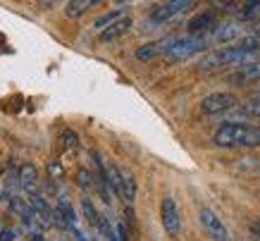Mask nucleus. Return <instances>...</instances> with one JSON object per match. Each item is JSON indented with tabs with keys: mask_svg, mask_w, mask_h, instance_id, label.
Segmentation results:
<instances>
[{
	"mask_svg": "<svg viewBox=\"0 0 260 241\" xmlns=\"http://www.w3.org/2000/svg\"><path fill=\"white\" fill-rule=\"evenodd\" d=\"M15 229H3L0 232V241H15Z\"/></svg>",
	"mask_w": 260,
	"mask_h": 241,
	"instance_id": "nucleus-21",
	"label": "nucleus"
},
{
	"mask_svg": "<svg viewBox=\"0 0 260 241\" xmlns=\"http://www.w3.org/2000/svg\"><path fill=\"white\" fill-rule=\"evenodd\" d=\"M88 8H93V0H70L67 8H64V15L70 17V19H77V17H81Z\"/></svg>",
	"mask_w": 260,
	"mask_h": 241,
	"instance_id": "nucleus-18",
	"label": "nucleus"
},
{
	"mask_svg": "<svg viewBox=\"0 0 260 241\" xmlns=\"http://www.w3.org/2000/svg\"><path fill=\"white\" fill-rule=\"evenodd\" d=\"M198 222H201L203 232L213 241H232V234H229L227 225L222 222V218L213 208H205L203 205V208L198 210Z\"/></svg>",
	"mask_w": 260,
	"mask_h": 241,
	"instance_id": "nucleus-6",
	"label": "nucleus"
},
{
	"mask_svg": "<svg viewBox=\"0 0 260 241\" xmlns=\"http://www.w3.org/2000/svg\"><path fill=\"white\" fill-rule=\"evenodd\" d=\"M129 15V10L126 8H115V10H110V12H105V15H101L98 19L93 22V29L95 32H103V29H108L110 24H115V22H119L122 17H126Z\"/></svg>",
	"mask_w": 260,
	"mask_h": 241,
	"instance_id": "nucleus-15",
	"label": "nucleus"
},
{
	"mask_svg": "<svg viewBox=\"0 0 260 241\" xmlns=\"http://www.w3.org/2000/svg\"><path fill=\"white\" fill-rule=\"evenodd\" d=\"M237 112H241V115H246V117H253V119H260V96L251 94L244 103H239Z\"/></svg>",
	"mask_w": 260,
	"mask_h": 241,
	"instance_id": "nucleus-17",
	"label": "nucleus"
},
{
	"mask_svg": "<svg viewBox=\"0 0 260 241\" xmlns=\"http://www.w3.org/2000/svg\"><path fill=\"white\" fill-rule=\"evenodd\" d=\"M98 3H101V0H93V5H98Z\"/></svg>",
	"mask_w": 260,
	"mask_h": 241,
	"instance_id": "nucleus-24",
	"label": "nucleus"
},
{
	"mask_svg": "<svg viewBox=\"0 0 260 241\" xmlns=\"http://www.w3.org/2000/svg\"><path fill=\"white\" fill-rule=\"evenodd\" d=\"M132 17L126 15V17H122V19H119V22H115V24H110V26H108V29H103L101 32V41L103 43H110V41H117L119 36H124L126 32H129V29H132Z\"/></svg>",
	"mask_w": 260,
	"mask_h": 241,
	"instance_id": "nucleus-13",
	"label": "nucleus"
},
{
	"mask_svg": "<svg viewBox=\"0 0 260 241\" xmlns=\"http://www.w3.org/2000/svg\"><path fill=\"white\" fill-rule=\"evenodd\" d=\"M227 81L234 86H246V84H253V81H260V60H253L248 65L237 67L232 74H227Z\"/></svg>",
	"mask_w": 260,
	"mask_h": 241,
	"instance_id": "nucleus-9",
	"label": "nucleus"
},
{
	"mask_svg": "<svg viewBox=\"0 0 260 241\" xmlns=\"http://www.w3.org/2000/svg\"><path fill=\"white\" fill-rule=\"evenodd\" d=\"M217 26V12L215 10H205V12H198L196 17L189 19V34L198 36V34H210Z\"/></svg>",
	"mask_w": 260,
	"mask_h": 241,
	"instance_id": "nucleus-11",
	"label": "nucleus"
},
{
	"mask_svg": "<svg viewBox=\"0 0 260 241\" xmlns=\"http://www.w3.org/2000/svg\"><path fill=\"white\" fill-rule=\"evenodd\" d=\"M260 17V0H241V5L237 10L239 22H253Z\"/></svg>",
	"mask_w": 260,
	"mask_h": 241,
	"instance_id": "nucleus-14",
	"label": "nucleus"
},
{
	"mask_svg": "<svg viewBox=\"0 0 260 241\" xmlns=\"http://www.w3.org/2000/svg\"><path fill=\"white\" fill-rule=\"evenodd\" d=\"M210 43H213V36H210V34H198V36H193V34H189V36H177L174 46L167 50L165 57L167 60H172V63H181V60H189V57H193V55L208 50Z\"/></svg>",
	"mask_w": 260,
	"mask_h": 241,
	"instance_id": "nucleus-3",
	"label": "nucleus"
},
{
	"mask_svg": "<svg viewBox=\"0 0 260 241\" xmlns=\"http://www.w3.org/2000/svg\"><path fill=\"white\" fill-rule=\"evenodd\" d=\"M260 53L258 50H251V48H244L239 43H232V46H224L220 50H213L208 53L198 63V67L203 72H213V70H222V67H241V65H248L253 60H258Z\"/></svg>",
	"mask_w": 260,
	"mask_h": 241,
	"instance_id": "nucleus-2",
	"label": "nucleus"
},
{
	"mask_svg": "<svg viewBox=\"0 0 260 241\" xmlns=\"http://www.w3.org/2000/svg\"><path fill=\"white\" fill-rule=\"evenodd\" d=\"M177 36H162L158 41H150V43H143L139 50H136V57L139 60H153V57H160V55H167V50L174 46Z\"/></svg>",
	"mask_w": 260,
	"mask_h": 241,
	"instance_id": "nucleus-8",
	"label": "nucleus"
},
{
	"mask_svg": "<svg viewBox=\"0 0 260 241\" xmlns=\"http://www.w3.org/2000/svg\"><path fill=\"white\" fill-rule=\"evenodd\" d=\"M217 148H260V127L246 122H222L213 134Z\"/></svg>",
	"mask_w": 260,
	"mask_h": 241,
	"instance_id": "nucleus-1",
	"label": "nucleus"
},
{
	"mask_svg": "<svg viewBox=\"0 0 260 241\" xmlns=\"http://www.w3.org/2000/svg\"><path fill=\"white\" fill-rule=\"evenodd\" d=\"M213 43H237L241 36H246V29L241 26V22H229V24H217L213 32Z\"/></svg>",
	"mask_w": 260,
	"mask_h": 241,
	"instance_id": "nucleus-10",
	"label": "nucleus"
},
{
	"mask_svg": "<svg viewBox=\"0 0 260 241\" xmlns=\"http://www.w3.org/2000/svg\"><path fill=\"white\" fill-rule=\"evenodd\" d=\"M253 94H258V96H260V91H253Z\"/></svg>",
	"mask_w": 260,
	"mask_h": 241,
	"instance_id": "nucleus-25",
	"label": "nucleus"
},
{
	"mask_svg": "<svg viewBox=\"0 0 260 241\" xmlns=\"http://www.w3.org/2000/svg\"><path fill=\"white\" fill-rule=\"evenodd\" d=\"M77 143H79V136L74 132H64L62 134V146L70 150V148H77Z\"/></svg>",
	"mask_w": 260,
	"mask_h": 241,
	"instance_id": "nucleus-20",
	"label": "nucleus"
},
{
	"mask_svg": "<svg viewBox=\"0 0 260 241\" xmlns=\"http://www.w3.org/2000/svg\"><path fill=\"white\" fill-rule=\"evenodd\" d=\"M237 108H239V98L234 94H227V91L208 94L203 101H201V112L208 117L227 115V112H234Z\"/></svg>",
	"mask_w": 260,
	"mask_h": 241,
	"instance_id": "nucleus-5",
	"label": "nucleus"
},
{
	"mask_svg": "<svg viewBox=\"0 0 260 241\" xmlns=\"http://www.w3.org/2000/svg\"><path fill=\"white\" fill-rule=\"evenodd\" d=\"M115 3H119V5H122V3H132V0H115Z\"/></svg>",
	"mask_w": 260,
	"mask_h": 241,
	"instance_id": "nucleus-23",
	"label": "nucleus"
},
{
	"mask_svg": "<svg viewBox=\"0 0 260 241\" xmlns=\"http://www.w3.org/2000/svg\"><path fill=\"white\" fill-rule=\"evenodd\" d=\"M77 184H79L84 191H88V189L93 187V174H91L88 170H84V167H81V170H77Z\"/></svg>",
	"mask_w": 260,
	"mask_h": 241,
	"instance_id": "nucleus-19",
	"label": "nucleus"
},
{
	"mask_svg": "<svg viewBox=\"0 0 260 241\" xmlns=\"http://www.w3.org/2000/svg\"><path fill=\"white\" fill-rule=\"evenodd\" d=\"M160 220H162V227H165L167 234L177 236L181 229V220H179V208H177V201L172 196H165L162 203H160Z\"/></svg>",
	"mask_w": 260,
	"mask_h": 241,
	"instance_id": "nucleus-7",
	"label": "nucleus"
},
{
	"mask_svg": "<svg viewBox=\"0 0 260 241\" xmlns=\"http://www.w3.org/2000/svg\"><path fill=\"white\" fill-rule=\"evenodd\" d=\"M193 3H196V0H165L162 5H158V8L148 15L143 29H155V26H162V24L172 22L174 17L184 15L189 8H193Z\"/></svg>",
	"mask_w": 260,
	"mask_h": 241,
	"instance_id": "nucleus-4",
	"label": "nucleus"
},
{
	"mask_svg": "<svg viewBox=\"0 0 260 241\" xmlns=\"http://www.w3.org/2000/svg\"><path fill=\"white\" fill-rule=\"evenodd\" d=\"M39 3L43 5V8H53V5H57L60 0H39Z\"/></svg>",
	"mask_w": 260,
	"mask_h": 241,
	"instance_id": "nucleus-22",
	"label": "nucleus"
},
{
	"mask_svg": "<svg viewBox=\"0 0 260 241\" xmlns=\"http://www.w3.org/2000/svg\"><path fill=\"white\" fill-rule=\"evenodd\" d=\"M17 174H19V189L26 191L29 196L36 194V184H39V167H36L34 163H22L19 165V170H17Z\"/></svg>",
	"mask_w": 260,
	"mask_h": 241,
	"instance_id": "nucleus-12",
	"label": "nucleus"
},
{
	"mask_svg": "<svg viewBox=\"0 0 260 241\" xmlns=\"http://www.w3.org/2000/svg\"><path fill=\"white\" fill-rule=\"evenodd\" d=\"M136 191H139V187H136L134 172L122 170V201L134 203L136 201Z\"/></svg>",
	"mask_w": 260,
	"mask_h": 241,
	"instance_id": "nucleus-16",
	"label": "nucleus"
}]
</instances>
